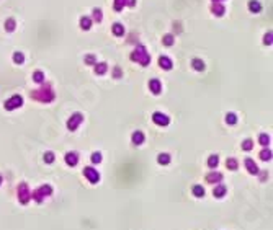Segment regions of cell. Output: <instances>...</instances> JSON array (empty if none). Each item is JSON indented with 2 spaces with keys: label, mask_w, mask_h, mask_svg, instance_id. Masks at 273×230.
<instances>
[{
  "label": "cell",
  "mask_w": 273,
  "mask_h": 230,
  "mask_svg": "<svg viewBox=\"0 0 273 230\" xmlns=\"http://www.w3.org/2000/svg\"><path fill=\"white\" fill-rule=\"evenodd\" d=\"M13 28V20H8V30H12Z\"/></svg>",
  "instance_id": "484cf974"
},
{
  "label": "cell",
  "mask_w": 273,
  "mask_h": 230,
  "mask_svg": "<svg viewBox=\"0 0 273 230\" xmlns=\"http://www.w3.org/2000/svg\"><path fill=\"white\" fill-rule=\"evenodd\" d=\"M100 158H101L100 154H95V155L92 157V160H93V162H100Z\"/></svg>",
  "instance_id": "603a6c76"
},
{
  "label": "cell",
  "mask_w": 273,
  "mask_h": 230,
  "mask_svg": "<svg viewBox=\"0 0 273 230\" xmlns=\"http://www.w3.org/2000/svg\"><path fill=\"white\" fill-rule=\"evenodd\" d=\"M168 160H170L168 155H159V162H160V163H168Z\"/></svg>",
  "instance_id": "9a60e30c"
},
{
  "label": "cell",
  "mask_w": 273,
  "mask_h": 230,
  "mask_svg": "<svg viewBox=\"0 0 273 230\" xmlns=\"http://www.w3.org/2000/svg\"><path fill=\"white\" fill-rule=\"evenodd\" d=\"M35 80H38V82H41V80H43V75H41V72H36V75H35Z\"/></svg>",
  "instance_id": "44dd1931"
},
{
  "label": "cell",
  "mask_w": 273,
  "mask_h": 230,
  "mask_svg": "<svg viewBox=\"0 0 273 230\" xmlns=\"http://www.w3.org/2000/svg\"><path fill=\"white\" fill-rule=\"evenodd\" d=\"M260 139H262V144H268V135H262Z\"/></svg>",
  "instance_id": "cb8c5ba5"
},
{
  "label": "cell",
  "mask_w": 273,
  "mask_h": 230,
  "mask_svg": "<svg viewBox=\"0 0 273 230\" xmlns=\"http://www.w3.org/2000/svg\"><path fill=\"white\" fill-rule=\"evenodd\" d=\"M0 181H2V178H0Z\"/></svg>",
  "instance_id": "f1b7e54d"
},
{
  "label": "cell",
  "mask_w": 273,
  "mask_h": 230,
  "mask_svg": "<svg viewBox=\"0 0 273 230\" xmlns=\"http://www.w3.org/2000/svg\"><path fill=\"white\" fill-rule=\"evenodd\" d=\"M151 88L154 93H159L160 91V83H159V80H152L151 82Z\"/></svg>",
  "instance_id": "277c9868"
},
{
  "label": "cell",
  "mask_w": 273,
  "mask_h": 230,
  "mask_svg": "<svg viewBox=\"0 0 273 230\" xmlns=\"http://www.w3.org/2000/svg\"><path fill=\"white\" fill-rule=\"evenodd\" d=\"M245 163H247L249 170L252 171V173H257V166H255V165H252V160H247V162H245Z\"/></svg>",
  "instance_id": "4fadbf2b"
},
{
  "label": "cell",
  "mask_w": 273,
  "mask_h": 230,
  "mask_svg": "<svg viewBox=\"0 0 273 230\" xmlns=\"http://www.w3.org/2000/svg\"><path fill=\"white\" fill-rule=\"evenodd\" d=\"M15 62L21 64V62H23V55H21V54H15Z\"/></svg>",
  "instance_id": "d6986e66"
},
{
  "label": "cell",
  "mask_w": 273,
  "mask_h": 230,
  "mask_svg": "<svg viewBox=\"0 0 273 230\" xmlns=\"http://www.w3.org/2000/svg\"><path fill=\"white\" fill-rule=\"evenodd\" d=\"M85 175L88 176V180H90L92 183L98 181V173H95V171L92 170V168H87V170H85Z\"/></svg>",
  "instance_id": "6da1fadb"
},
{
  "label": "cell",
  "mask_w": 273,
  "mask_h": 230,
  "mask_svg": "<svg viewBox=\"0 0 273 230\" xmlns=\"http://www.w3.org/2000/svg\"><path fill=\"white\" fill-rule=\"evenodd\" d=\"M132 140H134L136 144H141L142 140H144V137H142V134H141V132H136V134L132 135Z\"/></svg>",
  "instance_id": "9c48e42d"
},
{
  "label": "cell",
  "mask_w": 273,
  "mask_h": 230,
  "mask_svg": "<svg viewBox=\"0 0 273 230\" xmlns=\"http://www.w3.org/2000/svg\"><path fill=\"white\" fill-rule=\"evenodd\" d=\"M226 121H227L229 124H234V122H236V116H234V114H227V116H226Z\"/></svg>",
  "instance_id": "2e32d148"
},
{
  "label": "cell",
  "mask_w": 273,
  "mask_h": 230,
  "mask_svg": "<svg viewBox=\"0 0 273 230\" xmlns=\"http://www.w3.org/2000/svg\"><path fill=\"white\" fill-rule=\"evenodd\" d=\"M88 26H90V20H88V18H84V20H82V28H88Z\"/></svg>",
  "instance_id": "ac0fdd59"
},
{
  "label": "cell",
  "mask_w": 273,
  "mask_h": 230,
  "mask_svg": "<svg viewBox=\"0 0 273 230\" xmlns=\"http://www.w3.org/2000/svg\"><path fill=\"white\" fill-rule=\"evenodd\" d=\"M113 31H115V34H116V36H120V34H123V31H124V30H123L121 25H115V26H113Z\"/></svg>",
  "instance_id": "8fae6325"
},
{
  "label": "cell",
  "mask_w": 273,
  "mask_h": 230,
  "mask_svg": "<svg viewBox=\"0 0 273 230\" xmlns=\"http://www.w3.org/2000/svg\"><path fill=\"white\" fill-rule=\"evenodd\" d=\"M193 67H195L196 70H203L204 65H203V62H200V59H195V60H193Z\"/></svg>",
  "instance_id": "30bf717a"
},
{
  "label": "cell",
  "mask_w": 273,
  "mask_h": 230,
  "mask_svg": "<svg viewBox=\"0 0 273 230\" xmlns=\"http://www.w3.org/2000/svg\"><path fill=\"white\" fill-rule=\"evenodd\" d=\"M262 158H263V160H265V158H270V154H268V150H263Z\"/></svg>",
  "instance_id": "7402d4cb"
},
{
  "label": "cell",
  "mask_w": 273,
  "mask_h": 230,
  "mask_svg": "<svg viewBox=\"0 0 273 230\" xmlns=\"http://www.w3.org/2000/svg\"><path fill=\"white\" fill-rule=\"evenodd\" d=\"M52 158H54V157H52V154H46V155H44V160L48 162V163H49V162H52Z\"/></svg>",
  "instance_id": "ffe728a7"
},
{
  "label": "cell",
  "mask_w": 273,
  "mask_h": 230,
  "mask_svg": "<svg viewBox=\"0 0 273 230\" xmlns=\"http://www.w3.org/2000/svg\"><path fill=\"white\" fill-rule=\"evenodd\" d=\"M12 100H13V101H10V103H7V105H5L7 108H8V110H12V108H13L15 105H18V106L21 105V98H20V96H13Z\"/></svg>",
  "instance_id": "7a4b0ae2"
},
{
  "label": "cell",
  "mask_w": 273,
  "mask_h": 230,
  "mask_svg": "<svg viewBox=\"0 0 273 230\" xmlns=\"http://www.w3.org/2000/svg\"><path fill=\"white\" fill-rule=\"evenodd\" d=\"M160 65H164L165 69H170V67H172V64H170V60H168L167 57H160Z\"/></svg>",
  "instance_id": "8992f818"
},
{
  "label": "cell",
  "mask_w": 273,
  "mask_h": 230,
  "mask_svg": "<svg viewBox=\"0 0 273 230\" xmlns=\"http://www.w3.org/2000/svg\"><path fill=\"white\" fill-rule=\"evenodd\" d=\"M193 194L195 196H203L204 194V189H203L201 186H195V188H193Z\"/></svg>",
  "instance_id": "52a82bcc"
},
{
  "label": "cell",
  "mask_w": 273,
  "mask_h": 230,
  "mask_svg": "<svg viewBox=\"0 0 273 230\" xmlns=\"http://www.w3.org/2000/svg\"><path fill=\"white\" fill-rule=\"evenodd\" d=\"M154 121L159 122V124H167L168 118H167V116H160V114H154Z\"/></svg>",
  "instance_id": "3957f363"
},
{
  "label": "cell",
  "mask_w": 273,
  "mask_h": 230,
  "mask_svg": "<svg viewBox=\"0 0 273 230\" xmlns=\"http://www.w3.org/2000/svg\"><path fill=\"white\" fill-rule=\"evenodd\" d=\"M87 62H88V64H92V62H93V57H92V55H88V57H87Z\"/></svg>",
  "instance_id": "4316f807"
},
{
  "label": "cell",
  "mask_w": 273,
  "mask_h": 230,
  "mask_svg": "<svg viewBox=\"0 0 273 230\" xmlns=\"http://www.w3.org/2000/svg\"><path fill=\"white\" fill-rule=\"evenodd\" d=\"M229 166H231V168H236V162L231 160V162H229Z\"/></svg>",
  "instance_id": "d4e9b609"
},
{
  "label": "cell",
  "mask_w": 273,
  "mask_h": 230,
  "mask_svg": "<svg viewBox=\"0 0 273 230\" xmlns=\"http://www.w3.org/2000/svg\"><path fill=\"white\" fill-rule=\"evenodd\" d=\"M208 163H209V166H211V168H214V166L217 165V157H216V155H214V157H209Z\"/></svg>",
  "instance_id": "7c38bea8"
},
{
  "label": "cell",
  "mask_w": 273,
  "mask_h": 230,
  "mask_svg": "<svg viewBox=\"0 0 273 230\" xmlns=\"http://www.w3.org/2000/svg\"><path fill=\"white\" fill-rule=\"evenodd\" d=\"M165 43H167V44H170V43H172V38H170V36H168V38H165Z\"/></svg>",
  "instance_id": "83f0119b"
},
{
  "label": "cell",
  "mask_w": 273,
  "mask_h": 230,
  "mask_svg": "<svg viewBox=\"0 0 273 230\" xmlns=\"http://www.w3.org/2000/svg\"><path fill=\"white\" fill-rule=\"evenodd\" d=\"M224 191H226V189H224V188H217V189H214V194H216V196H219V198H221V196L224 194Z\"/></svg>",
  "instance_id": "e0dca14e"
},
{
  "label": "cell",
  "mask_w": 273,
  "mask_h": 230,
  "mask_svg": "<svg viewBox=\"0 0 273 230\" xmlns=\"http://www.w3.org/2000/svg\"><path fill=\"white\" fill-rule=\"evenodd\" d=\"M80 119H82V116H80V114H77L72 121H69V127H71V129H75V127H77L75 124H77V122H79Z\"/></svg>",
  "instance_id": "5b68a950"
},
{
  "label": "cell",
  "mask_w": 273,
  "mask_h": 230,
  "mask_svg": "<svg viewBox=\"0 0 273 230\" xmlns=\"http://www.w3.org/2000/svg\"><path fill=\"white\" fill-rule=\"evenodd\" d=\"M66 160H67V163H69V165H74V163L77 162V157L74 155V154H69V155L66 157Z\"/></svg>",
  "instance_id": "ba28073f"
},
{
  "label": "cell",
  "mask_w": 273,
  "mask_h": 230,
  "mask_svg": "<svg viewBox=\"0 0 273 230\" xmlns=\"http://www.w3.org/2000/svg\"><path fill=\"white\" fill-rule=\"evenodd\" d=\"M250 10H252V12H258V10H260V5H258L257 2H250Z\"/></svg>",
  "instance_id": "5bb4252c"
}]
</instances>
